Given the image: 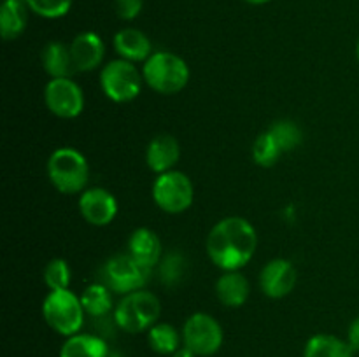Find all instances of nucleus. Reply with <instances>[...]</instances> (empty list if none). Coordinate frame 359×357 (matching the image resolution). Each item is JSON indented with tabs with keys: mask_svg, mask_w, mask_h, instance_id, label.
I'll return each mask as SVG.
<instances>
[{
	"mask_svg": "<svg viewBox=\"0 0 359 357\" xmlns=\"http://www.w3.org/2000/svg\"><path fill=\"white\" fill-rule=\"evenodd\" d=\"M280 156H283V149H280L279 144L276 142V139H273L269 130L265 133H262L255 140V144H252V160L259 167H273L279 161Z\"/></svg>",
	"mask_w": 359,
	"mask_h": 357,
	"instance_id": "393cba45",
	"label": "nucleus"
},
{
	"mask_svg": "<svg viewBox=\"0 0 359 357\" xmlns=\"http://www.w3.org/2000/svg\"><path fill=\"white\" fill-rule=\"evenodd\" d=\"M28 23V6L25 0H4L0 7V31L6 41H14Z\"/></svg>",
	"mask_w": 359,
	"mask_h": 357,
	"instance_id": "aec40b11",
	"label": "nucleus"
},
{
	"mask_svg": "<svg viewBox=\"0 0 359 357\" xmlns=\"http://www.w3.org/2000/svg\"><path fill=\"white\" fill-rule=\"evenodd\" d=\"M42 66L51 76V79H62V77H70L76 72L74 66L72 52H70V46L63 44V42L53 41L46 44L42 49Z\"/></svg>",
	"mask_w": 359,
	"mask_h": 357,
	"instance_id": "a211bd4d",
	"label": "nucleus"
},
{
	"mask_svg": "<svg viewBox=\"0 0 359 357\" xmlns=\"http://www.w3.org/2000/svg\"><path fill=\"white\" fill-rule=\"evenodd\" d=\"M153 200L163 212H184L195 200V188H193L191 178L177 170L158 175L153 184Z\"/></svg>",
	"mask_w": 359,
	"mask_h": 357,
	"instance_id": "6e6552de",
	"label": "nucleus"
},
{
	"mask_svg": "<svg viewBox=\"0 0 359 357\" xmlns=\"http://www.w3.org/2000/svg\"><path fill=\"white\" fill-rule=\"evenodd\" d=\"M84 308L81 298L70 289L49 290L42 303V317L46 324L62 336H72L81 331L84 324Z\"/></svg>",
	"mask_w": 359,
	"mask_h": 357,
	"instance_id": "39448f33",
	"label": "nucleus"
},
{
	"mask_svg": "<svg viewBox=\"0 0 359 357\" xmlns=\"http://www.w3.org/2000/svg\"><path fill=\"white\" fill-rule=\"evenodd\" d=\"M356 56H358V62H359V38H358V44H356Z\"/></svg>",
	"mask_w": 359,
	"mask_h": 357,
	"instance_id": "72a5a7b5",
	"label": "nucleus"
},
{
	"mask_svg": "<svg viewBox=\"0 0 359 357\" xmlns=\"http://www.w3.org/2000/svg\"><path fill=\"white\" fill-rule=\"evenodd\" d=\"M269 132L272 133V136L276 139V142L279 144L283 153H290V150L297 149L302 144V136H304L302 135L300 126L294 121H290V119L276 121L270 126Z\"/></svg>",
	"mask_w": 359,
	"mask_h": 357,
	"instance_id": "a878e982",
	"label": "nucleus"
},
{
	"mask_svg": "<svg viewBox=\"0 0 359 357\" xmlns=\"http://www.w3.org/2000/svg\"><path fill=\"white\" fill-rule=\"evenodd\" d=\"M107 342L98 335L77 332L69 336L60 349V357H109Z\"/></svg>",
	"mask_w": 359,
	"mask_h": 357,
	"instance_id": "6ab92c4d",
	"label": "nucleus"
},
{
	"mask_svg": "<svg viewBox=\"0 0 359 357\" xmlns=\"http://www.w3.org/2000/svg\"><path fill=\"white\" fill-rule=\"evenodd\" d=\"M109 357H123V356L119 352H111L109 354Z\"/></svg>",
	"mask_w": 359,
	"mask_h": 357,
	"instance_id": "473e14b6",
	"label": "nucleus"
},
{
	"mask_svg": "<svg viewBox=\"0 0 359 357\" xmlns=\"http://www.w3.org/2000/svg\"><path fill=\"white\" fill-rule=\"evenodd\" d=\"M79 212L91 226H107L118 214V202L104 188L84 189L79 196Z\"/></svg>",
	"mask_w": 359,
	"mask_h": 357,
	"instance_id": "9b49d317",
	"label": "nucleus"
},
{
	"mask_svg": "<svg viewBox=\"0 0 359 357\" xmlns=\"http://www.w3.org/2000/svg\"><path fill=\"white\" fill-rule=\"evenodd\" d=\"M224 332L219 322L205 312H196L182 326V343L198 357L214 356L223 346Z\"/></svg>",
	"mask_w": 359,
	"mask_h": 357,
	"instance_id": "1a4fd4ad",
	"label": "nucleus"
},
{
	"mask_svg": "<svg viewBox=\"0 0 359 357\" xmlns=\"http://www.w3.org/2000/svg\"><path fill=\"white\" fill-rule=\"evenodd\" d=\"M112 290L105 284H91L81 294V303H83L84 312L95 318L107 317L112 312Z\"/></svg>",
	"mask_w": 359,
	"mask_h": 357,
	"instance_id": "4be33fe9",
	"label": "nucleus"
},
{
	"mask_svg": "<svg viewBox=\"0 0 359 357\" xmlns=\"http://www.w3.org/2000/svg\"><path fill=\"white\" fill-rule=\"evenodd\" d=\"M46 107L62 119H74L84 111V93L70 77L51 79L44 88Z\"/></svg>",
	"mask_w": 359,
	"mask_h": 357,
	"instance_id": "9d476101",
	"label": "nucleus"
},
{
	"mask_svg": "<svg viewBox=\"0 0 359 357\" xmlns=\"http://www.w3.org/2000/svg\"><path fill=\"white\" fill-rule=\"evenodd\" d=\"M70 280H72V270L69 262L62 258H55L46 265L44 268V282L49 290L69 289Z\"/></svg>",
	"mask_w": 359,
	"mask_h": 357,
	"instance_id": "bb28decb",
	"label": "nucleus"
},
{
	"mask_svg": "<svg viewBox=\"0 0 359 357\" xmlns=\"http://www.w3.org/2000/svg\"><path fill=\"white\" fill-rule=\"evenodd\" d=\"M161 314L160 300L149 290H133L125 294L112 312L114 324L130 335L149 331Z\"/></svg>",
	"mask_w": 359,
	"mask_h": 357,
	"instance_id": "20e7f679",
	"label": "nucleus"
},
{
	"mask_svg": "<svg viewBox=\"0 0 359 357\" xmlns=\"http://www.w3.org/2000/svg\"><path fill=\"white\" fill-rule=\"evenodd\" d=\"M297 279L298 273L293 262L277 258L263 266L262 273H259V289L263 290L265 296L279 300V298L287 296L294 289Z\"/></svg>",
	"mask_w": 359,
	"mask_h": 357,
	"instance_id": "f8f14e48",
	"label": "nucleus"
},
{
	"mask_svg": "<svg viewBox=\"0 0 359 357\" xmlns=\"http://www.w3.org/2000/svg\"><path fill=\"white\" fill-rule=\"evenodd\" d=\"M147 343L160 356H172L182 345V332L167 322H156L147 331Z\"/></svg>",
	"mask_w": 359,
	"mask_h": 357,
	"instance_id": "5701e85b",
	"label": "nucleus"
},
{
	"mask_svg": "<svg viewBox=\"0 0 359 357\" xmlns=\"http://www.w3.org/2000/svg\"><path fill=\"white\" fill-rule=\"evenodd\" d=\"M347 343L354 352H359V315L351 322L349 329H347Z\"/></svg>",
	"mask_w": 359,
	"mask_h": 357,
	"instance_id": "c756f323",
	"label": "nucleus"
},
{
	"mask_svg": "<svg viewBox=\"0 0 359 357\" xmlns=\"http://www.w3.org/2000/svg\"><path fill=\"white\" fill-rule=\"evenodd\" d=\"M188 275V259L179 251L168 252L160 261V282L165 287H175Z\"/></svg>",
	"mask_w": 359,
	"mask_h": 357,
	"instance_id": "b1692460",
	"label": "nucleus"
},
{
	"mask_svg": "<svg viewBox=\"0 0 359 357\" xmlns=\"http://www.w3.org/2000/svg\"><path fill=\"white\" fill-rule=\"evenodd\" d=\"M245 2L251 4V6H263V4H269L272 0H245Z\"/></svg>",
	"mask_w": 359,
	"mask_h": 357,
	"instance_id": "2f4dec72",
	"label": "nucleus"
},
{
	"mask_svg": "<svg viewBox=\"0 0 359 357\" xmlns=\"http://www.w3.org/2000/svg\"><path fill=\"white\" fill-rule=\"evenodd\" d=\"M128 254L140 265L153 270L161 261V241L149 227H139L130 234Z\"/></svg>",
	"mask_w": 359,
	"mask_h": 357,
	"instance_id": "dca6fc26",
	"label": "nucleus"
},
{
	"mask_svg": "<svg viewBox=\"0 0 359 357\" xmlns=\"http://www.w3.org/2000/svg\"><path fill=\"white\" fill-rule=\"evenodd\" d=\"M70 52H72L76 72H91L100 66L105 55V46L100 35L95 31H81L70 42Z\"/></svg>",
	"mask_w": 359,
	"mask_h": 357,
	"instance_id": "ddd939ff",
	"label": "nucleus"
},
{
	"mask_svg": "<svg viewBox=\"0 0 359 357\" xmlns=\"http://www.w3.org/2000/svg\"><path fill=\"white\" fill-rule=\"evenodd\" d=\"M256 245L255 226L244 217L231 216L214 224L207 237V254L223 272H238L251 261Z\"/></svg>",
	"mask_w": 359,
	"mask_h": 357,
	"instance_id": "f257e3e1",
	"label": "nucleus"
},
{
	"mask_svg": "<svg viewBox=\"0 0 359 357\" xmlns=\"http://www.w3.org/2000/svg\"><path fill=\"white\" fill-rule=\"evenodd\" d=\"M142 72L126 59H112L102 69L100 86L105 97L116 104L135 100L142 90Z\"/></svg>",
	"mask_w": 359,
	"mask_h": 357,
	"instance_id": "423d86ee",
	"label": "nucleus"
},
{
	"mask_svg": "<svg viewBox=\"0 0 359 357\" xmlns=\"http://www.w3.org/2000/svg\"><path fill=\"white\" fill-rule=\"evenodd\" d=\"M251 287L241 272H224L216 282V296L224 307L238 308L245 304Z\"/></svg>",
	"mask_w": 359,
	"mask_h": 357,
	"instance_id": "f3484780",
	"label": "nucleus"
},
{
	"mask_svg": "<svg viewBox=\"0 0 359 357\" xmlns=\"http://www.w3.org/2000/svg\"><path fill=\"white\" fill-rule=\"evenodd\" d=\"M119 58L126 62H146L153 55V44L144 31L137 28H123L112 38Z\"/></svg>",
	"mask_w": 359,
	"mask_h": 357,
	"instance_id": "2eb2a0df",
	"label": "nucleus"
},
{
	"mask_svg": "<svg viewBox=\"0 0 359 357\" xmlns=\"http://www.w3.org/2000/svg\"><path fill=\"white\" fill-rule=\"evenodd\" d=\"M25 2L32 13L46 18V20L63 18L72 7V0H25Z\"/></svg>",
	"mask_w": 359,
	"mask_h": 357,
	"instance_id": "cd10ccee",
	"label": "nucleus"
},
{
	"mask_svg": "<svg viewBox=\"0 0 359 357\" xmlns=\"http://www.w3.org/2000/svg\"><path fill=\"white\" fill-rule=\"evenodd\" d=\"M304 357H354V350L347 340L335 335H314L305 343Z\"/></svg>",
	"mask_w": 359,
	"mask_h": 357,
	"instance_id": "412c9836",
	"label": "nucleus"
},
{
	"mask_svg": "<svg viewBox=\"0 0 359 357\" xmlns=\"http://www.w3.org/2000/svg\"><path fill=\"white\" fill-rule=\"evenodd\" d=\"M172 357H198V356H196V354L193 352V350L189 349V346H186L184 343H182V345L179 346V349L175 350L174 354H172Z\"/></svg>",
	"mask_w": 359,
	"mask_h": 357,
	"instance_id": "7c9ffc66",
	"label": "nucleus"
},
{
	"mask_svg": "<svg viewBox=\"0 0 359 357\" xmlns=\"http://www.w3.org/2000/svg\"><path fill=\"white\" fill-rule=\"evenodd\" d=\"M46 170H48V177L56 191L63 192V195L83 192L90 181L88 160L83 153L74 147H60V149L53 150L48 164H46Z\"/></svg>",
	"mask_w": 359,
	"mask_h": 357,
	"instance_id": "f03ea898",
	"label": "nucleus"
},
{
	"mask_svg": "<svg viewBox=\"0 0 359 357\" xmlns=\"http://www.w3.org/2000/svg\"><path fill=\"white\" fill-rule=\"evenodd\" d=\"M144 83L160 94H175L189 80V66L181 56L168 51H156L144 62Z\"/></svg>",
	"mask_w": 359,
	"mask_h": 357,
	"instance_id": "7ed1b4c3",
	"label": "nucleus"
},
{
	"mask_svg": "<svg viewBox=\"0 0 359 357\" xmlns=\"http://www.w3.org/2000/svg\"><path fill=\"white\" fill-rule=\"evenodd\" d=\"M116 14L123 21H132L142 13L144 0H116Z\"/></svg>",
	"mask_w": 359,
	"mask_h": 357,
	"instance_id": "c85d7f7f",
	"label": "nucleus"
},
{
	"mask_svg": "<svg viewBox=\"0 0 359 357\" xmlns=\"http://www.w3.org/2000/svg\"><path fill=\"white\" fill-rule=\"evenodd\" d=\"M153 270L147 266L140 265L137 259L126 254H116L111 259H107L102 268V275H104V282L112 293L116 294H130L133 290L144 289Z\"/></svg>",
	"mask_w": 359,
	"mask_h": 357,
	"instance_id": "0eeeda50",
	"label": "nucleus"
},
{
	"mask_svg": "<svg viewBox=\"0 0 359 357\" xmlns=\"http://www.w3.org/2000/svg\"><path fill=\"white\" fill-rule=\"evenodd\" d=\"M181 158V146L172 135H158L149 142L146 149V163L151 172L161 175L174 170Z\"/></svg>",
	"mask_w": 359,
	"mask_h": 357,
	"instance_id": "4468645a",
	"label": "nucleus"
}]
</instances>
